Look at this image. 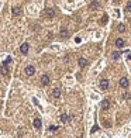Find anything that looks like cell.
Masks as SVG:
<instances>
[{
    "mask_svg": "<svg viewBox=\"0 0 131 138\" xmlns=\"http://www.w3.org/2000/svg\"><path fill=\"white\" fill-rule=\"evenodd\" d=\"M10 62H11V56H7V58L4 59V62H3V65H9Z\"/></svg>",
    "mask_w": 131,
    "mask_h": 138,
    "instance_id": "ffe728a7",
    "label": "cell"
},
{
    "mask_svg": "<svg viewBox=\"0 0 131 138\" xmlns=\"http://www.w3.org/2000/svg\"><path fill=\"white\" fill-rule=\"evenodd\" d=\"M97 130H99V127H97V125H95V127H93V128H92V131H90V133H96V131H97Z\"/></svg>",
    "mask_w": 131,
    "mask_h": 138,
    "instance_id": "603a6c76",
    "label": "cell"
},
{
    "mask_svg": "<svg viewBox=\"0 0 131 138\" xmlns=\"http://www.w3.org/2000/svg\"><path fill=\"white\" fill-rule=\"evenodd\" d=\"M120 58V52L118 51H114L113 52V59H118Z\"/></svg>",
    "mask_w": 131,
    "mask_h": 138,
    "instance_id": "d6986e66",
    "label": "cell"
},
{
    "mask_svg": "<svg viewBox=\"0 0 131 138\" xmlns=\"http://www.w3.org/2000/svg\"><path fill=\"white\" fill-rule=\"evenodd\" d=\"M116 47H117V48H123V47H124V39H123V38H117V39H116Z\"/></svg>",
    "mask_w": 131,
    "mask_h": 138,
    "instance_id": "4fadbf2b",
    "label": "cell"
},
{
    "mask_svg": "<svg viewBox=\"0 0 131 138\" xmlns=\"http://www.w3.org/2000/svg\"><path fill=\"white\" fill-rule=\"evenodd\" d=\"M49 82H51V79H49L48 75H42V76H41V85H42V86H48Z\"/></svg>",
    "mask_w": 131,
    "mask_h": 138,
    "instance_id": "3957f363",
    "label": "cell"
},
{
    "mask_svg": "<svg viewBox=\"0 0 131 138\" xmlns=\"http://www.w3.org/2000/svg\"><path fill=\"white\" fill-rule=\"evenodd\" d=\"M54 16H55V10H54V9H47L45 11H44V17L52 18Z\"/></svg>",
    "mask_w": 131,
    "mask_h": 138,
    "instance_id": "6da1fadb",
    "label": "cell"
},
{
    "mask_svg": "<svg viewBox=\"0 0 131 138\" xmlns=\"http://www.w3.org/2000/svg\"><path fill=\"white\" fill-rule=\"evenodd\" d=\"M120 86H121L123 89H127V87H128V79H127V78H121V79H120Z\"/></svg>",
    "mask_w": 131,
    "mask_h": 138,
    "instance_id": "52a82bcc",
    "label": "cell"
},
{
    "mask_svg": "<svg viewBox=\"0 0 131 138\" xmlns=\"http://www.w3.org/2000/svg\"><path fill=\"white\" fill-rule=\"evenodd\" d=\"M0 72H1V75H3V76H9V69H7V65H1Z\"/></svg>",
    "mask_w": 131,
    "mask_h": 138,
    "instance_id": "30bf717a",
    "label": "cell"
},
{
    "mask_svg": "<svg viewBox=\"0 0 131 138\" xmlns=\"http://www.w3.org/2000/svg\"><path fill=\"white\" fill-rule=\"evenodd\" d=\"M11 13H13V16H16V17H17V16H20V14H21V9H20L18 6H16V7H13V9H11Z\"/></svg>",
    "mask_w": 131,
    "mask_h": 138,
    "instance_id": "ba28073f",
    "label": "cell"
},
{
    "mask_svg": "<svg viewBox=\"0 0 131 138\" xmlns=\"http://www.w3.org/2000/svg\"><path fill=\"white\" fill-rule=\"evenodd\" d=\"M49 130H51V131H57V130H58V125H51V127H49Z\"/></svg>",
    "mask_w": 131,
    "mask_h": 138,
    "instance_id": "7402d4cb",
    "label": "cell"
},
{
    "mask_svg": "<svg viewBox=\"0 0 131 138\" xmlns=\"http://www.w3.org/2000/svg\"><path fill=\"white\" fill-rule=\"evenodd\" d=\"M52 96L55 97V99H58V97L61 96V89H59V87H55V89L52 90Z\"/></svg>",
    "mask_w": 131,
    "mask_h": 138,
    "instance_id": "7c38bea8",
    "label": "cell"
},
{
    "mask_svg": "<svg viewBox=\"0 0 131 138\" xmlns=\"http://www.w3.org/2000/svg\"><path fill=\"white\" fill-rule=\"evenodd\" d=\"M107 20H109V17H107V14H104V16H103V17H101V24H106V23H107Z\"/></svg>",
    "mask_w": 131,
    "mask_h": 138,
    "instance_id": "ac0fdd59",
    "label": "cell"
},
{
    "mask_svg": "<svg viewBox=\"0 0 131 138\" xmlns=\"http://www.w3.org/2000/svg\"><path fill=\"white\" fill-rule=\"evenodd\" d=\"M24 70H26V75H27V76H33V75L35 73V68L33 66V65H28V66H27Z\"/></svg>",
    "mask_w": 131,
    "mask_h": 138,
    "instance_id": "7a4b0ae2",
    "label": "cell"
},
{
    "mask_svg": "<svg viewBox=\"0 0 131 138\" xmlns=\"http://www.w3.org/2000/svg\"><path fill=\"white\" fill-rule=\"evenodd\" d=\"M89 9H90V10H96V9H99V1H96V0H95V1H92V3L89 4Z\"/></svg>",
    "mask_w": 131,
    "mask_h": 138,
    "instance_id": "5bb4252c",
    "label": "cell"
},
{
    "mask_svg": "<svg viewBox=\"0 0 131 138\" xmlns=\"http://www.w3.org/2000/svg\"><path fill=\"white\" fill-rule=\"evenodd\" d=\"M28 48H30V45H28L27 42L21 44V47H20V51H21L23 55H27V54H28Z\"/></svg>",
    "mask_w": 131,
    "mask_h": 138,
    "instance_id": "277c9868",
    "label": "cell"
},
{
    "mask_svg": "<svg viewBox=\"0 0 131 138\" xmlns=\"http://www.w3.org/2000/svg\"><path fill=\"white\" fill-rule=\"evenodd\" d=\"M61 37L62 38H66V37H68V30H66V28H62L61 30Z\"/></svg>",
    "mask_w": 131,
    "mask_h": 138,
    "instance_id": "2e32d148",
    "label": "cell"
},
{
    "mask_svg": "<svg viewBox=\"0 0 131 138\" xmlns=\"http://www.w3.org/2000/svg\"><path fill=\"white\" fill-rule=\"evenodd\" d=\"M69 120H70V117L68 116V114H62V116H61V121H62V123H68Z\"/></svg>",
    "mask_w": 131,
    "mask_h": 138,
    "instance_id": "9a60e30c",
    "label": "cell"
},
{
    "mask_svg": "<svg viewBox=\"0 0 131 138\" xmlns=\"http://www.w3.org/2000/svg\"><path fill=\"white\" fill-rule=\"evenodd\" d=\"M109 107H110V102L107 99L103 100L101 102V110H109Z\"/></svg>",
    "mask_w": 131,
    "mask_h": 138,
    "instance_id": "9c48e42d",
    "label": "cell"
},
{
    "mask_svg": "<svg viewBox=\"0 0 131 138\" xmlns=\"http://www.w3.org/2000/svg\"><path fill=\"white\" fill-rule=\"evenodd\" d=\"M111 1H113V3H116V4H117V3H120V0H111Z\"/></svg>",
    "mask_w": 131,
    "mask_h": 138,
    "instance_id": "cb8c5ba5",
    "label": "cell"
},
{
    "mask_svg": "<svg viewBox=\"0 0 131 138\" xmlns=\"http://www.w3.org/2000/svg\"><path fill=\"white\" fill-rule=\"evenodd\" d=\"M33 124H34V128L39 130V128H41V125H42V123H41V118H39V117H35Z\"/></svg>",
    "mask_w": 131,
    "mask_h": 138,
    "instance_id": "8992f818",
    "label": "cell"
},
{
    "mask_svg": "<svg viewBox=\"0 0 131 138\" xmlns=\"http://www.w3.org/2000/svg\"><path fill=\"white\" fill-rule=\"evenodd\" d=\"M78 64H79V66H80V68H85V66L87 65V59H86V58H79Z\"/></svg>",
    "mask_w": 131,
    "mask_h": 138,
    "instance_id": "8fae6325",
    "label": "cell"
},
{
    "mask_svg": "<svg viewBox=\"0 0 131 138\" xmlns=\"http://www.w3.org/2000/svg\"><path fill=\"white\" fill-rule=\"evenodd\" d=\"M126 10L128 11V13H131V1H128V3H127V6H126Z\"/></svg>",
    "mask_w": 131,
    "mask_h": 138,
    "instance_id": "44dd1931",
    "label": "cell"
},
{
    "mask_svg": "<svg viewBox=\"0 0 131 138\" xmlns=\"http://www.w3.org/2000/svg\"><path fill=\"white\" fill-rule=\"evenodd\" d=\"M0 106H1V100H0Z\"/></svg>",
    "mask_w": 131,
    "mask_h": 138,
    "instance_id": "d4e9b609",
    "label": "cell"
},
{
    "mask_svg": "<svg viewBox=\"0 0 131 138\" xmlns=\"http://www.w3.org/2000/svg\"><path fill=\"white\" fill-rule=\"evenodd\" d=\"M117 30L120 31V33H124V31H126V26H124V24H118Z\"/></svg>",
    "mask_w": 131,
    "mask_h": 138,
    "instance_id": "e0dca14e",
    "label": "cell"
},
{
    "mask_svg": "<svg viewBox=\"0 0 131 138\" xmlns=\"http://www.w3.org/2000/svg\"><path fill=\"white\" fill-rule=\"evenodd\" d=\"M100 89H101V90L109 89V80H107V79H101V80H100Z\"/></svg>",
    "mask_w": 131,
    "mask_h": 138,
    "instance_id": "5b68a950",
    "label": "cell"
}]
</instances>
